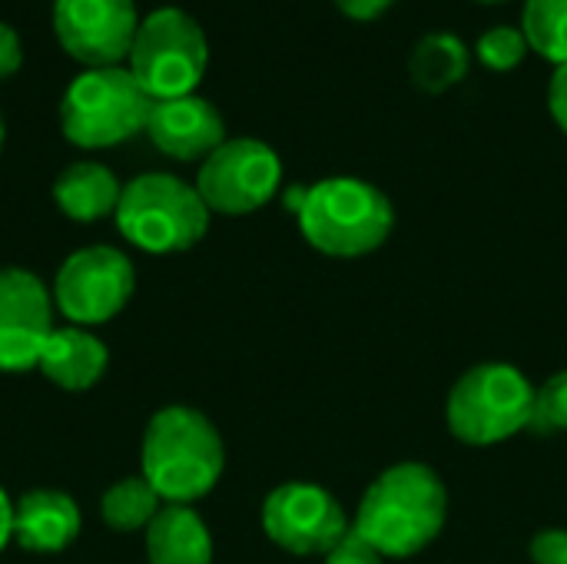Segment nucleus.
<instances>
[{
    "mask_svg": "<svg viewBox=\"0 0 567 564\" xmlns=\"http://www.w3.org/2000/svg\"><path fill=\"white\" fill-rule=\"evenodd\" d=\"M223 465V439L203 412L166 406L150 419L143 435V479L166 505H193L209 495Z\"/></svg>",
    "mask_w": 567,
    "mask_h": 564,
    "instance_id": "2",
    "label": "nucleus"
},
{
    "mask_svg": "<svg viewBox=\"0 0 567 564\" xmlns=\"http://www.w3.org/2000/svg\"><path fill=\"white\" fill-rule=\"evenodd\" d=\"M10 539H13V502H10L7 492L0 489V552L7 548Z\"/></svg>",
    "mask_w": 567,
    "mask_h": 564,
    "instance_id": "28",
    "label": "nucleus"
},
{
    "mask_svg": "<svg viewBox=\"0 0 567 564\" xmlns=\"http://www.w3.org/2000/svg\"><path fill=\"white\" fill-rule=\"evenodd\" d=\"M528 37H525V30L522 27H508V23H502V27H488L478 40H475V57L488 66V70H495V73H512L515 66H522L525 63V57H528Z\"/></svg>",
    "mask_w": 567,
    "mask_h": 564,
    "instance_id": "21",
    "label": "nucleus"
},
{
    "mask_svg": "<svg viewBox=\"0 0 567 564\" xmlns=\"http://www.w3.org/2000/svg\"><path fill=\"white\" fill-rule=\"evenodd\" d=\"M478 3H505V0H478Z\"/></svg>",
    "mask_w": 567,
    "mask_h": 564,
    "instance_id": "30",
    "label": "nucleus"
},
{
    "mask_svg": "<svg viewBox=\"0 0 567 564\" xmlns=\"http://www.w3.org/2000/svg\"><path fill=\"white\" fill-rule=\"evenodd\" d=\"M106 362H110V352L93 332H86L80 326H60L50 332L37 369L53 386H60L66 392H83L103 379Z\"/></svg>",
    "mask_w": 567,
    "mask_h": 564,
    "instance_id": "15",
    "label": "nucleus"
},
{
    "mask_svg": "<svg viewBox=\"0 0 567 564\" xmlns=\"http://www.w3.org/2000/svg\"><path fill=\"white\" fill-rule=\"evenodd\" d=\"M282 183V160L279 153L252 136L226 140L213 150L196 176V193L209 206V213L223 216H246L262 209Z\"/></svg>",
    "mask_w": 567,
    "mask_h": 564,
    "instance_id": "8",
    "label": "nucleus"
},
{
    "mask_svg": "<svg viewBox=\"0 0 567 564\" xmlns=\"http://www.w3.org/2000/svg\"><path fill=\"white\" fill-rule=\"evenodd\" d=\"M80 535V509L70 495L33 489L13 502V542L27 552H63Z\"/></svg>",
    "mask_w": 567,
    "mask_h": 564,
    "instance_id": "14",
    "label": "nucleus"
},
{
    "mask_svg": "<svg viewBox=\"0 0 567 564\" xmlns=\"http://www.w3.org/2000/svg\"><path fill=\"white\" fill-rule=\"evenodd\" d=\"M50 293L30 269H0V372L37 369L53 332Z\"/></svg>",
    "mask_w": 567,
    "mask_h": 564,
    "instance_id": "12",
    "label": "nucleus"
},
{
    "mask_svg": "<svg viewBox=\"0 0 567 564\" xmlns=\"http://www.w3.org/2000/svg\"><path fill=\"white\" fill-rule=\"evenodd\" d=\"M262 529L272 545L289 555H329L352 522L339 499L316 482H286L262 502Z\"/></svg>",
    "mask_w": 567,
    "mask_h": 564,
    "instance_id": "10",
    "label": "nucleus"
},
{
    "mask_svg": "<svg viewBox=\"0 0 567 564\" xmlns=\"http://www.w3.org/2000/svg\"><path fill=\"white\" fill-rule=\"evenodd\" d=\"M20 63H23V43H20L17 30L0 23V83L7 76H13L20 70Z\"/></svg>",
    "mask_w": 567,
    "mask_h": 564,
    "instance_id": "25",
    "label": "nucleus"
},
{
    "mask_svg": "<svg viewBox=\"0 0 567 564\" xmlns=\"http://www.w3.org/2000/svg\"><path fill=\"white\" fill-rule=\"evenodd\" d=\"M468 63L472 53L462 37L449 30H432L409 53V80L415 90L439 96L468 76Z\"/></svg>",
    "mask_w": 567,
    "mask_h": 564,
    "instance_id": "18",
    "label": "nucleus"
},
{
    "mask_svg": "<svg viewBox=\"0 0 567 564\" xmlns=\"http://www.w3.org/2000/svg\"><path fill=\"white\" fill-rule=\"evenodd\" d=\"M535 386L508 362H482L468 369L449 392L445 422L465 445H498L532 429Z\"/></svg>",
    "mask_w": 567,
    "mask_h": 564,
    "instance_id": "5",
    "label": "nucleus"
},
{
    "mask_svg": "<svg viewBox=\"0 0 567 564\" xmlns=\"http://www.w3.org/2000/svg\"><path fill=\"white\" fill-rule=\"evenodd\" d=\"M209 43L203 27L179 7H159L140 20L130 73L150 100H176L196 93L206 76Z\"/></svg>",
    "mask_w": 567,
    "mask_h": 564,
    "instance_id": "7",
    "label": "nucleus"
},
{
    "mask_svg": "<svg viewBox=\"0 0 567 564\" xmlns=\"http://www.w3.org/2000/svg\"><path fill=\"white\" fill-rule=\"evenodd\" d=\"M528 552L535 564H567V529H542Z\"/></svg>",
    "mask_w": 567,
    "mask_h": 564,
    "instance_id": "23",
    "label": "nucleus"
},
{
    "mask_svg": "<svg viewBox=\"0 0 567 564\" xmlns=\"http://www.w3.org/2000/svg\"><path fill=\"white\" fill-rule=\"evenodd\" d=\"M146 136L173 160H206L226 143V123L209 100L189 93L176 100H153Z\"/></svg>",
    "mask_w": 567,
    "mask_h": 564,
    "instance_id": "13",
    "label": "nucleus"
},
{
    "mask_svg": "<svg viewBox=\"0 0 567 564\" xmlns=\"http://www.w3.org/2000/svg\"><path fill=\"white\" fill-rule=\"evenodd\" d=\"M53 30L76 63L103 70L130 57L140 17L133 0H56Z\"/></svg>",
    "mask_w": 567,
    "mask_h": 564,
    "instance_id": "11",
    "label": "nucleus"
},
{
    "mask_svg": "<svg viewBox=\"0 0 567 564\" xmlns=\"http://www.w3.org/2000/svg\"><path fill=\"white\" fill-rule=\"evenodd\" d=\"M150 564H213V535L196 509L163 505L146 529Z\"/></svg>",
    "mask_w": 567,
    "mask_h": 564,
    "instance_id": "16",
    "label": "nucleus"
},
{
    "mask_svg": "<svg viewBox=\"0 0 567 564\" xmlns=\"http://www.w3.org/2000/svg\"><path fill=\"white\" fill-rule=\"evenodd\" d=\"M113 216L133 246L156 256L186 253L209 229V206L173 173H143L126 183Z\"/></svg>",
    "mask_w": 567,
    "mask_h": 564,
    "instance_id": "4",
    "label": "nucleus"
},
{
    "mask_svg": "<svg viewBox=\"0 0 567 564\" xmlns=\"http://www.w3.org/2000/svg\"><path fill=\"white\" fill-rule=\"evenodd\" d=\"M136 273L126 253L113 246H86L66 256L56 273L53 299L73 326L110 322L130 302Z\"/></svg>",
    "mask_w": 567,
    "mask_h": 564,
    "instance_id": "9",
    "label": "nucleus"
},
{
    "mask_svg": "<svg viewBox=\"0 0 567 564\" xmlns=\"http://www.w3.org/2000/svg\"><path fill=\"white\" fill-rule=\"evenodd\" d=\"M0 150H3V116H0Z\"/></svg>",
    "mask_w": 567,
    "mask_h": 564,
    "instance_id": "29",
    "label": "nucleus"
},
{
    "mask_svg": "<svg viewBox=\"0 0 567 564\" xmlns=\"http://www.w3.org/2000/svg\"><path fill=\"white\" fill-rule=\"evenodd\" d=\"M306 243L336 259H355L382 249L395 229L392 199L359 180V176H329L302 193L296 209Z\"/></svg>",
    "mask_w": 567,
    "mask_h": 564,
    "instance_id": "3",
    "label": "nucleus"
},
{
    "mask_svg": "<svg viewBox=\"0 0 567 564\" xmlns=\"http://www.w3.org/2000/svg\"><path fill=\"white\" fill-rule=\"evenodd\" d=\"M522 30L535 53L555 66L567 63V0H525Z\"/></svg>",
    "mask_w": 567,
    "mask_h": 564,
    "instance_id": "20",
    "label": "nucleus"
},
{
    "mask_svg": "<svg viewBox=\"0 0 567 564\" xmlns=\"http://www.w3.org/2000/svg\"><path fill=\"white\" fill-rule=\"evenodd\" d=\"M532 429L542 435H565L567 432V369L555 372L545 386H538Z\"/></svg>",
    "mask_w": 567,
    "mask_h": 564,
    "instance_id": "22",
    "label": "nucleus"
},
{
    "mask_svg": "<svg viewBox=\"0 0 567 564\" xmlns=\"http://www.w3.org/2000/svg\"><path fill=\"white\" fill-rule=\"evenodd\" d=\"M392 3H395V0H336V7H339L349 20H359V23L382 17Z\"/></svg>",
    "mask_w": 567,
    "mask_h": 564,
    "instance_id": "27",
    "label": "nucleus"
},
{
    "mask_svg": "<svg viewBox=\"0 0 567 564\" xmlns=\"http://www.w3.org/2000/svg\"><path fill=\"white\" fill-rule=\"evenodd\" d=\"M123 186L103 163H73L53 183V203L73 223H96L116 213Z\"/></svg>",
    "mask_w": 567,
    "mask_h": 564,
    "instance_id": "17",
    "label": "nucleus"
},
{
    "mask_svg": "<svg viewBox=\"0 0 567 564\" xmlns=\"http://www.w3.org/2000/svg\"><path fill=\"white\" fill-rule=\"evenodd\" d=\"M163 509V499L143 475H130L113 482L100 499V515L113 532H146L156 512Z\"/></svg>",
    "mask_w": 567,
    "mask_h": 564,
    "instance_id": "19",
    "label": "nucleus"
},
{
    "mask_svg": "<svg viewBox=\"0 0 567 564\" xmlns=\"http://www.w3.org/2000/svg\"><path fill=\"white\" fill-rule=\"evenodd\" d=\"M322 564H385V558H382L369 542H362L355 532H349V535L326 555V562Z\"/></svg>",
    "mask_w": 567,
    "mask_h": 564,
    "instance_id": "24",
    "label": "nucleus"
},
{
    "mask_svg": "<svg viewBox=\"0 0 567 564\" xmlns=\"http://www.w3.org/2000/svg\"><path fill=\"white\" fill-rule=\"evenodd\" d=\"M548 110L558 123V130L567 136V63L555 66L551 83H548Z\"/></svg>",
    "mask_w": 567,
    "mask_h": 564,
    "instance_id": "26",
    "label": "nucleus"
},
{
    "mask_svg": "<svg viewBox=\"0 0 567 564\" xmlns=\"http://www.w3.org/2000/svg\"><path fill=\"white\" fill-rule=\"evenodd\" d=\"M153 100L126 66L80 73L60 100V126L73 146L106 150L146 133Z\"/></svg>",
    "mask_w": 567,
    "mask_h": 564,
    "instance_id": "6",
    "label": "nucleus"
},
{
    "mask_svg": "<svg viewBox=\"0 0 567 564\" xmlns=\"http://www.w3.org/2000/svg\"><path fill=\"white\" fill-rule=\"evenodd\" d=\"M445 522L449 492L442 475L425 462H399L365 489L352 532L389 562L425 552Z\"/></svg>",
    "mask_w": 567,
    "mask_h": 564,
    "instance_id": "1",
    "label": "nucleus"
}]
</instances>
